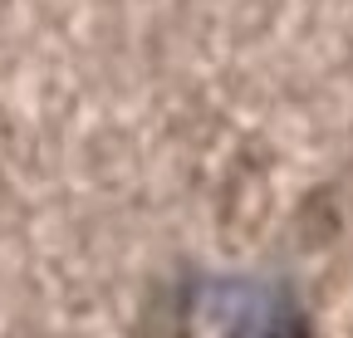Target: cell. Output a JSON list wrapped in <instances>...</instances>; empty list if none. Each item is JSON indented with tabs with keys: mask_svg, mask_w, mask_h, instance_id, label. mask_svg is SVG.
Instances as JSON below:
<instances>
[{
	"mask_svg": "<svg viewBox=\"0 0 353 338\" xmlns=\"http://www.w3.org/2000/svg\"><path fill=\"white\" fill-rule=\"evenodd\" d=\"M206 304L226 324L221 338H314L304 304L275 279H211Z\"/></svg>",
	"mask_w": 353,
	"mask_h": 338,
	"instance_id": "6da1fadb",
	"label": "cell"
}]
</instances>
